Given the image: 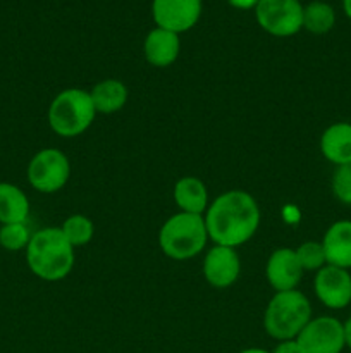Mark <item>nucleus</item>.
I'll return each mask as SVG.
<instances>
[{
	"mask_svg": "<svg viewBox=\"0 0 351 353\" xmlns=\"http://www.w3.org/2000/svg\"><path fill=\"white\" fill-rule=\"evenodd\" d=\"M96 114L119 112L127 102V88L119 79H102L89 92Z\"/></svg>",
	"mask_w": 351,
	"mask_h": 353,
	"instance_id": "18",
	"label": "nucleus"
},
{
	"mask_svg": "<svg viewBox=\"0 0 351 353\" xmlns=\"http://www.w3.org/2000/svg\"><path fill=\"white\" fill-rule=\"evenodd\" d=\"M209 233L205 219L196 214L178 212L169 217L158 231L160 250L174 261H188L205 248Z\"/></svg>",
	"mask_w": 351,
	"mask_h": 353,
	"instance_id": "4",
	"label": "nucleus"
},
{
	"mask_svg": "<svg viewBox=\"0 0 351 353\" xmlns=\"http://www.w3.org/2000/svg\"><path fill=\"white\" fill-rule=\"evenodd\" d=\"M332 193L341 203L351 205V162L336 168L332 174Z\"/></svg>",
	"mask_w": 351,
	"mask_h": 353,
	"instance_id": "23",
	"label": "nucleus"
},
{
	"mask_svg": "<svg viewBox=\"0 0 351 353\" xmlns=\"http://www.w3.org/2000/svg\"><path fill=\"white\" fill-rule=\"evenodd\" d=\"M312 319V303L299 290L275 292L264 314L265 333L277 341L296 340Z\"/></svg>",
	"mask_w": 351,
	"mask_h": 353,
	"instance_id": "3",
	"label": "nucleus"
},
{
	"mask_svg": "<svg viewBox=\"0 0 351 353\" xmlns=\"http://www.w3.org/2000/svg\"><path fill=\"white\" fill-rule=\"evenodd\" d=\"M329 265L351 269V221H337L326 231L322 240Z\"/></svg>",
	"mask_w": 351,
	"mask_h": 353,
	"instance_id": "14",
	"label": "nucleus"
},
{
	"mask_svg": "<svg viewBox=\"0 0 351 353\" xmlns=\"http://www.w3.org/2000/svg\"><path fill=\"white\" fill-rule=\"evenodd\" d=\"M336 24V10L330 3L313 0L303 7V28L313 34H326Z\"/></svg>",
	"mask_w": 351,
	"mask_h": 353,
	"instance_id": "19",
	"label": "nucleus"
},
{
	"mask_svg": "<svg viewBox=\"0 0 351 353\" xmlns=\"http://www.w3.org/2000/svg\"><path fill=\"white\" fill-rule=\"evenodd\" d=\"M227 2L231 3L233 7H236V9H255L258 3V0H227Z\"/></svg>",
	"mask_w": 351,
	"mask_h": 353,
	"instance_id": "25",
	"label": "nucleus"
},
{
	"mask_svg": "<svg viewBox=\"0 0 351 353\" xmlns=\"http://www.w3.org/2000/svg\"><path fill=\"white\" fill-rule=\"evenodd\" d=\"M30 217V200L19 186L0 183V224L26 223Z\"/></svg>",
	"mask_w": 351,
	"mask_h": 353,
	"instance_id": "17",
	"label": "nucleus"
},
{
	"mask_svg": "<svg viewBox=\"0 0 351 353\" xmlns=\"http://www.w3.org/2000/svg\"><path fill=\"white\" fill-rule=\"evenodd\" d=\"M320 152L327 161L336 165L351 162V124H330L320 137Z\"/></svg>",
	"mask_w": 351,
	"mask_h": 353,
	"instance_id": "15",
	"label": "nucleus"
},
{
	"mask_svg": "<svg viewBox=\"0 0 351 353\" xmlns=\"http://www.w3.org/2000/svg\"><path fill=\"white\" fill-rule=\"evenodd\" d=\"M181 52V40L178 33L164 30V28H153L147 34L143 43V54L148 64L155 68H167L174 64Z\"/></svg>",
	"mask_w": 351,
	"mask_h": 353,
	"instance_id": "13",
	"label": "nucleus"
},
{
	"mask_svg": "<svg viewBox=\"0 0 351 353\" xmlns=\"http://www.w3.org/2000/svg\"><path fill=\"white\" fill-rule=\"evenodd\" d=\"M296 259L303 271H320L327 265L326 252H323L322 241H305L295 250Z\"/></svg>",
	"mask_w": 351,
	"mask_h": 353,
	"instance_id": "22",
	"label": "nucleus"
},
{
	"mask_svg": "<svg viewBox=\"0 0 351 353\" xmlns=\"http://www.w3.org/2000/svg\"><path fill=\"white\" fill-rule=\"evenodd\" d=\"M62 234L65 236V240L72 245L74 248L83 247V245L89 243L95 233V226H93L92 221L88 219L83 214H74V216H69L64 221V224L61 226Z\"/></svg>",
	"mask_w": 351,
	"mask_h": 353,
	"instance_id": "20",
	"label": "nucleus"
},
{
	"mask_svg": "<svg viewBox=\"0 0 351 353\" xmlns=\"http://www.w3.org/2000/svg\"><path fill=\"white\" fill-rule=\"evenodd\" d=\"M33 234L30 233V228L26 223L2 224L0 226V247L9 252L26 250Z\"/></svg>",
	"mask_w": 351,
	"mask_h": 353,
	"instance_id": "21",
	"label": "nucleus"
},
{
	"mask_svg": "<svg viewBox=\"0 0 351 353\" xmlns=\"http://www.w3.org/2000/svg\"><path fill=\"white\" fill-rule=\"evenodd\" d=\"M71 176V164L64 152L43 148L28 164V181L36 192L55 193L64 188Z\"/></svg>",
	"mask_w": 351,
	"mask_h": 353,
	"instance_id": "6",
	"label": "nucleus"
},
{
	"mask_svg": "<svg viewBox=\"0 0 351 353\" xmlns=\"http://www.w3.org/2000/svg\"><path fill=\"white\" fill-rule=\"evenodd\" d=\"M30 271L43 281H61L74 268V247L61 228H43L31 236L26 247Z\"/></svg>",
	"mask_w": 351,
	"mask_h": 353,
	"instance_id": "2",
	"label": "nucleus"
},
{
	"mask_svg": "<svg viewBox=\"0 0 351 353\" xmlns=\"http://www.w3.org/2000/svg\"><path fill=\"white\" fill-rule=\"evenodd\" d=\"M203 219L213 243L236 248L257 233L260 226V207L248 192L231 190L210 203Z\"/></svg>",
	"mask_w": 351,
	"mask_h": 353,
	"instance_id": "1",
	"label": "nucleus"
},
{
	"mask_svg": "<svg viewBox=\"0 0 351 353\" xmlns=\"http://www.w3.org/2000/svg\"><path fill=\"white\" fill-rule=\"evenodd\" d=\"M343 331H344V345L351 350V316L343 323Z\"/></svg>",
	"mask_w": 351,
	"mask_h": 353,
	"instance_id": "26",
	"label": "nucleus"
},
{
	"mask_svg": "<svg viewBox=\"0 0 351 353\" xmlns=\"http://www.w3.org/2000/svg\"><path fill=\"white\" fill-rule=\"evenodd\" d=\"M272 353H303V352L301 348H299L298 341L286 340V341H279V345L274 348V352Z\"/></svg>",
	"mask_w": 351,
	"mask_h": 353,
	"instance_id": "24",
	"label": "nucleus"
},
{
	"mask_svg": "<svg viewBox=\"0 0 351 353\" xmlns=\"http://www.w3.org/2000/svg\"><path fill=\"white\" fill-rule=\"evenodd\" d=\"M240 353H272V352L264 350V348H246V350H243Z\"/></svg>",
	"mask_w": 351,
	"mask_h": 353,
	"instance_id": "28",
	"label": "nucleus"
},
{
	"mask_svg": "<svg viewBox=\"0 0 351 353\" xmlns=\"http://www.w3.org/2000/svg\"><path fill=\"white\" fill-rule=\"evenodd\" d=\"M96 116L89 92L81 88L62 90L48 107V124L58 137L74 138L92 126Z\"/></svg>",
	"mask_w": 351,
	"mask_h": 353,
	"instance_id": "5",
	"label": "nucleus"
},
{
	"mask_svg": "<svg viewBox=\"0 0 351 353\" xmlns=\"http://www.w3.org/2000/svg\"><path fill=\"white\" fill-rule=\"evenodd\" d=\"M313 290H315L317 299L327 309H346L351 303V274L348 269L327 264L320 271H317Z\"/></svg>",
	"mask_w": 351,
	"mask_h": 353,
	"instance_id": "10",
	"label": "nucleus"
},
{
	"mask_svg": "<svg viewBox=\"0 0 351 353\" xmlns=\"http://www.w3.org/2000/svg\"><path fill=\"white\" fill-rule=\"evenodd\" d=\"M255 17L272 37H292L303 28V6L299 0H258Z\"/></svg>",
	"mask_w": 351,
	"mask_h": 353,
	"instance_id": "7",
	"label": "nucleus"
},
{
	"mask_svg": "<svg viewBox=\"0 0 351 353\" xmlns=\"http://www.w3.org/2000/svg\"><path fill=\"white\" fill-rule=\"evenodd\" d=\"M303 269L291 248H277L272 252L265 265L267 281L275 292H289L296 290L303 278Z\"/></svg>",
	"mask_w": 351,
	"mask_h": 353,
	"instance_id": "12",
	"label": "nucleus"
},
{
	"mask_svg": "<svg viewBox=\"0 0 351 353\" xmlns=\"http://www.w3.org/2000/svg\"><path fill=\"white\" fill-rule=\"evenodd\" d=\"M303 353H341L344 345L343 323L336 317H312L296 336Z\"/></svg>",
	"mask_w": 351,
	"mask_h": 353,
	"instance_id": "8",
	"label": "nucleus"
},
{
	"mask_svg": "<svg viewBox=\"0 0 351 353\" xmlns=\"http://www.w3.org/2000/svg\"><path fill=\"white\" fill-rule=\"evenodd\" d=\"M241 272V261L236 248L215 245L203 259V276L213 288H229L237 281Z\"/></svg>",
	"mask_w": 351,
	"mask_h": 353,
	"instance_id": "11",
	"label": "nucleus"
},
{
	"mask_svg": "<svg viewBox=\"0 0 351 353\" xmlns=\"http://www.w3.org/2000/svg\"><path fill=\"white\" fill-rule=\"evenodd\" d=\"M174 200L179 210L186 214L203 216L209 209V192L202 179L195 176H184L174 186Z\"/></svg>",
	"mask_w": 351,
	"mask_h": 353,
	"instance_id": "16",
	"label": "nucleus"
},
{
	"mask_svg": "<svg viewBox=\"0 0 351 353\" xmlns=\"http://www.w3.org/2000/svg\"><path fill=\"white\" fill-rule=\"evenodd\" d=\"M343 10L344 14L351 19V0H343Z\"/></svg>",
	"mask_w": 351,
	"mask_h": 353,
	"instance_id": "27",
	"label": "nucleus"
},
{
	"mask_svg": "<svg viewBox=\"0 0 351 353\" xmlns=\"http://www.w3.org/2000/svg\"><path fill=\"white\" fill-rule=\"evenodd\" d=\"M203 0H153L151 16L158 28L184 33L198 23L202 16Z\"/></svg>",
	"mask_w": 351,
	"mask_h": 353,
	"instance_id": "9",
	"label": "nucleus"
}]
</instances>
